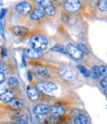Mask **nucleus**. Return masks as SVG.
Masks as SVG:
<instances>
[{
  "label": "nucleus",
  "instance_id": "1",
  "mask_svg": "<svg viewBox=\"0 0 107 124\" xmlns=\"http://www.w3.org/2000/svg\"><path fill=\"white\" fill-rule=\"evenodd\" d=\"M29 44L32 49L42 52L48 48V40L42 35H33L29 40Z\"/></svg>",
  "mask_w": 107,
  "mask_h": 124
},
{
  "label": "nucleus",
  "instance_id": "2",
  "mask_svg": "<svg viewBox=\"0 0 107 124\" xmlns=\"http://www.w3.org/2000/svg\"><path fill=\"white\" fill-rule=\"evenodd\" d=\"M37 89L44 94H53L54 91L58 89V85L54 82H49V81H41L37 84Z\"/></svg>",
  "mask_w": 107,
  "mask_h": 124
},
{
  "label": "nucleus",
  "instance_id": "3",
  "mask_svg": "<svg viewBox=\"0 0 107 124\" xmlns=\"http://www.w3.org/2000/svg\"><path fill=\"white\" fill-rule=\"evenodd\" d=\"M60 76L68 81H73L77 78L76 71L70 68H62L60 70Z\"/></svg>",
  "mask_w": 107,
  "mask_h": 124
},
{
  "label": "nucleus",
  "instance_id": "4",
  "mask_svg": "<svg viewBox=\"0 0 107 124\" xmlns=\"http://www.w3.org/2000/svg\"><path fill=\"white\" fill-rule=\"evenodd\" d=\"M67 51H68V54L72 57L73 59L76 60H81L83 58V53L78 49L77 46L73 45V44H68L67 46Z\"/></svg>",
  "mask_w": 107,
  "mask_h": 124
},
{
  "label": "nucleus",
  "instance_id": "5",
  "mask_svg": "<svg viewBox=\"0 0 107 124\" xmlns=\"http://www.w3.org/2000/svg\"><path fill=\"white\" fill-rule=\"evenodd\" d=\"M16 11L19 13V14H22V15H26V14H29L32 10V5L27 2V1H23V2H20L16 5L15 7Z\"/></svg>",
  "mask_w": 107,
  "mask_h": 124
},
{
  "label": "nucleus",
  "instance_id": "6",
  "mask_svg": "<svg viewBox=\"0 0 107 124\" xmlns=\"http://www.w3.org/2000/svg\"><path fill=\"white\" fill-rule=\"evenodd\" d=\"M65 9L68 12L72 13L76 12L80 9V2L77 0H72V1H66L65 2Z\"/></svg>",
  "mask_w": 107,
  "mask_h": 124
},
{
  "label": "nucleus",
  "instance_id": "7",
  "mask_svg": "<svg viewBox=\"0 0 107 124\" xmlns=\"http://www.w3.org/2000/svg\"><path fill=\"white\" fill-rule=\"evenodd\" d=\"M45 8H43V7H41V6H38V7H36L33 11L31 12V14H30V18H31V20H34V21H37V20H40V19H42L43 17L45 16Z\"/></svg>",
  "mask_w": 107,
  "mask_h": 124
},
{
  "label": "nucleus",
  "instance_id": "8",
  "mask_svg": "<svg viewBox=\"0 0 107 124\" xmlns=\"http://www.w3.org/2000/svg\"><path fill=\"white\" fill-rule=\"evenodd\" d=\"M24 53V56L29 58V59H33V60H37V59H41L43 57V54L42 52H39V51H36L34 49H24L23 51Z\"/></svg>",
  "mask_w": 107,
  "mask_h": 124
},
{
  "label": "nucleus",
  "instance_id": "9",
  "mask_svg": "<svg viewBox=\"0 0 107 124\" xmlns=\"http://www.w3.org/2000/svg\"><path fill=\"white\" fill-rule=\"evenodd\" d=\"M27 95L31 100L36 101L40 98V91L37 89V87L29 85L27 87Z\"/></svg>",
  "mask_w": 107,
  "mask_h": 124
},
{
  "label": "nucleus",
  "instance_id": "10",
  "mask_svg": "<svg viewBox=\"0 0 107 124\" xmlns=\"http://www.w3.org/2000/svg\"><path fill=\"white\" fill-rule=\"evenodd\" d=\"M51 106L47 104H38L34 107V113L37 115H45L51 111Z\"/></svg>",
  "mask_w": 107,
  "mask_h": 124
},
{
  "label": "nucleus",
  "instance_id": "11",
  "mask_svg": "<svg viewBox=\"0 0 107 124\" xmlns=\"http://www.w3.org/2000/svg\"><path fill=\"white\" fill-rule=\"evenodd\" d=\"M65 107L63 106H61V105H55V106H53L52 108H51V115H52V117H56V118H58V117H61V116H62L63 114H65Z\"/></svg>",
  "mask_w": 107,
  "mask_h": 124
},
{
  "label": "nucleus",
  "instance_id": "12",
  "mask_svg": "<svg viewBox=\"0 0 107 124\" xmlns=\"http://www.w3.org/2000/svg\"><path fill=\"white\" fill-rule=\"evenodd\" d=\"M33 70L34 73L42 78H48L49 77V73H48V70L42 66H34L33 67Z\"/></svg>",
  "mask_w": 107,
  "mask_h": 124
},
{
  "label": "nucleus",
  "instance_id": "13",
  "mask_svg": "<svg viewBox=\"0 0 107 124\" xmlns=\"http://www.w3.org/2000/svg\"><path fill=\"white\" fill-rule=\"evenodd\" d=\"M12 31H13L14 35H16V36H25L29 32L28 28H26L24 26H19V25L14 26L12 28Z\"/></svg>",
  "mask_w": 107,
  "mask_h": 124
},
{
  "label": "nucleus",
  "instance_id": "14",
  "mask_svg": "<svg viewBox=\"0 0 107 124\" xmlns=\"http://www.w3.org/2000/svg\"><path fill=\"white\" fill-rule=\"evenodd\" d=\"M0 99H1L3 102H10V101H12L13 99H14V93L12 91H6L5 93H3V94H1L0 95Z\"/></svg>",
  "mask_w": 107,
  "mask_h": 124
},
{
  "label": "nucleus",
  "instance_id": "15",
  "mask_svg": "<svg viewBox=\"0 0 107 124\" xmlns=\"http://www.w3.org/2000/svg\"><path fill=\"white\" fill-rule=\"evenodd\" d=\"M9 106L11 107L12 109H21V108L24 106V103H23V101L14 98L12 101L9 102Z\"/></svg>",
  "mask_w": 107,
  "mask_h": 124
},
{
  "label": "nucleus",
  "instance_id": "16",
  "mask_svg": "<svg viewBox=\"0 0 107 124\" xmlns=\"http://www.w3.org/2000/svg\"><path fill=\"white\" fill-rule=\"evenodd\" d=\"M74 124H87L88 118L84 114H79L76 117H74Z\"/></svg>",
  "mask_w": 107,
  "mask_h": 124
},
{
  "label": "nucleus",
  "instance_id": "17",
  "mask_svg": "<svg viewBox=\"0 0 107 124\" xmlns=\"http://www.w3.org/2000/svg\"><path fill=\"white\" fill-rule=\"evenodd\" d=\"M52 51L53 52H59V53H62V54H68L67 49H65L61 45H60V44H57L56 46H54L52 48Z\"/></svg>",
  "mask_w": 107,
  "mask_h": 124
},
{
  "label": "nucleus",
  "instance_id": "18",
  "mask_svg": "<svg viewBox=\"0 0 107 124\" xmlns=\"http://www.w3.org/2000/svg\"><path fill=\"white\" fill-rule=\"evenodd\" d=\"M90 76L93 78H98L100 77V75H99V67L93 66L91 68V70H90Z\"/></svg>",
  "mask_w": 107,
  "mask_h": 124
},
{
  "label": "nucleus",
  "instance_id": "19",
  "mask_svg": "<svg viewBox=\"0 0 107 124\" xmlns=\"http://www.w3.org/2000/svg\"><path fill=\"white\" fill-rule=\"evenodd\" d=\"M98 9L101 12H107V0H101L97 4Z\"/></svg>",
  "mask_w": 107,
  "mask_h": 124
},
{
  "label": "nucleus",
  "instance_id": "20",
  "mask_svg": "<svg viewBox=\"0 0 107 124\" xmlns=\"http://www.w3.org/2000/svg\"><path fill=\"white\" fill-rule=\"evenodd\" d=\"M45 13L47 15H49V16H54L56 14V8L51 5V6L47 7V8H45Z\"/></svg>",
  "mask_w": 107,
  "mask_h": 124
},
{
  "label": "nucleus",
  "instance_id": "21",
  "mask_svg": "<svg viewBox=\"0 0 107 124\" xmlns=\"http://www.w3.org/2000/svg\"><path fill=\"white\" fill-rule=\"evenodd\" d=\"M8 85H11V86H13V87H16V86H18V85H19V81H18V79H17L16 78L11 77V78H9V79H8Z\"/></svg>",
  "mask_w": 107,
  "mask_h": 124
},
{
  "label": "nucleus",
  "instance_id": "22",
  "mask_svg": "<svg viewBox=\"0 0 107 124\" xmlns=\"http://www.w3.org/2000/svg\"><path fill=\"white\" fill-rule=\"evenodd\" d=\"M99 75L103 78L107 79V67H105V66H100L99 67Z\"/></svg>",
  "mask_w": 107,
  "mask_h": 124
},
{
  "label": "nucleus",
  "instance_id": "23",
  "mask_svg": "<svg viewBox=\"0 0 107 124\" xmlns=\"http://www.w3.org/2000/svg\"><path fill=\"white\" fill-rule=\"evenodd\" d=\"M7 89H8V84H6V82H4V81L0 82V95L5 93L6 91H8Z\"/></svg>",
  "mask_w": 107,
  "mask_h": 124
},
{
  "label": "nucleus",
  "instance_id": "24",
  "mask_svg": "<svg viewBox=\"0 0 107 124\" xmlns=\"http://www.w3.org/2000/svg\"><path fill=\"white\" fill-rule=\"evenodd\" d=\"M77 69L79 70V71H80V73H81L84 77H89V76H90V73H89V71H88L86 69H85L83 66H77Z\"/></svg>",
  "mask_w": 107,
  "mask_h": 124
},
{
  "label": "nucleus",
  "instance_id": "25",
  "mask_svg": "<svg viewBox=\"0 0 107 124\" xmlns=\"http://www.w3.org/2000/svg\"><path fill=\"white\" fill-rule=\"evenodd\" d=\"M78 49L82 52V53H86V54H88L89 53V50H88V48L86 47V46H84L83 44H78Z\"/></svg>",
  "mask_w": 107,
  "mask_h": 124
},
{
  "label": "nucleus",
  "instance_id": "26",
  "mask_svg": "<svg viewBox=\"0 0 107 124\" xmlns=\"http://www.w3.org/2000/svg\"><path fill=\"white\" fill-rule=\"evenodd\" d=\"M7 71H8V68H7V66L0 62V73L4 74V73H7Z\"/></svg>",
  "mask_w": 107,
  "mask_h": 124
},
{
  "label": "nucleus",
  "instance_id": "27",
  "mask_svg": "<svg viewBox=\"0 0 107 124\" xmlns=\"http://www.w3.org/2000/svg\"><path fill=\"white\" fill-rule=\"evenodd\" d=\"M0 36H1L4 40L6 39L5 38V32H4V26H3V24H2L1 21H0Z\"/></svg>",
  "mask_w": 107,
  "mask_h": 124
},
{
  "label": "nucleus",
  "instance_id": "28",
  "mask_svg": "<svg viewBox=\"0 0 107 124\" xmlns=\"http://www.w3.org/2000/svg\"><path fill=\"white\" fill-rule=\"evenodd\" d=\"M100 85L104 88V90L107 89V79L106 78H103V79L100 80Z\"/></svg>",
  "mask_w": 107,
  "mask_h": 124
},
{
  "label": "nucleus",
  "instance_id": "29",
  "mask_svg": "<svg viewBox=\"0 0 107 124\" xmlns=\"http://www.w3.org/2000/svg\"><path fill=\"white\" fill-rule=\"evenodd\" d=\"M15 124H29V123H28V121H26L25 119L19 118V119H16V120H15Z\"/></svg>",
  "mask_w": 107,
  "mask_h": 124
},
{
  "label": "nucleus",
  "instance_id": "30",
  "mask_svg": "<svg viewBox=\"0 0 107 124\" xmlns=\"http://www.w3.org/2000/svg\"><path fill=\"white\" fill-rule=\"evenodd\" d=\"M6 13H7V9H2L1 10V12H0V21L4 18V16L6 15Z\"/></svg>",
  "mask_w": 107,
  "mask_h": 124
},
{
  "label": "nucleus",
  "instance_id": "31",
  "mask_svg": "<svg viewBox=\"0 0 107 124\" xmlns=\"http://www.w3.org/2000/svg\"><path fill=\"white\" fill-rule=\"evenodd\" d=\"M1 49H2V57H3V58H6V57H7V52H6V49H5L4 47H2Z\"/></svg>",
  "mask_w": 107,
  "mask_h": 124
},
{
  "label": "nucleus",
  "instance_id": "32",
  "mask_svg": "<svg viewBox=\"0 0 107 124\" xmlns=\"http://www.w3.org/2000/svg\"><path fill=\"white\" fill-rule=\"evenodd\" d=\"M4 79H5V76H4V74L0 73V82H3Z\"/></svg>",
  "mask_w": 107,
  "mask_h": 124
},
{
  "label": "nucleus",
  "instance_id": "33",
  "mask_svg": "<svg viewBox=\"0 0 107 124\" xmlns=\"http://www.w3.org/2000/svg\"><path fill=\"white\" fill-rule=\"evenodd\" d=\"M28 79L32 80V74H31V71H28Z\"/></svg>",
  "mask_w": 107,
  "mask_h": 124
},
{
  "label": "nucleus",
  "instance_id": "34",
  "mask_svg": "<svg viewBox=\"0 0 107 124\" xmlns=\"http://www.w3.org/2000/svg\"><path fill=\"white\" fill-rule=\"evenodd\" d=\"M104 93H105V95L107 96V89H105V90H104Z\"/></svg>",
  "mask_w": 107,
  "mask_h": 124
},
{
  "label": "nucleus",
  "instance_id": "35",
  "mask_svg": "<svg viewBox=\"0 0 107 124\" xmlns=\"http://www.w3.org/2000/svg\"><path fill=\"white\" fill-rule=\"evenodd\" d=\"M65 124H72V123H70V122H67V123H65Z\"/></svg>",
  "mask_w": 107,
  "mask_h": 124
},
{
  "label": "nucleus",
  "instance_id": "36",
  "mask_svg": "<svg viewBox=\"0 0 107 124\" xmlns=\"http://www.w3.org/2000/svg\"><path fill=\"white\" fill-rule=\"evenodd\" d=\"M9 124H12V123H9Z\"/></svg>",
  "mask_w": 107,
  "mask_h": 124
}]
</instances>
